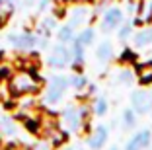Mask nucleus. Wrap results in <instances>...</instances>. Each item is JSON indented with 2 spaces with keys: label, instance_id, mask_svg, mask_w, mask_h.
<instances>
[{
  "label": "nucleus",
  "instance_id": "obj_1",
  "mask_svg": "<svg viewBox=\"0 0 152 150\" xmlns=\"http://www.w3.org/2000/svg\"><path fill=\"white\" fill-rule=\"evenodd\" d=\"M12 96H33L41 90V78L33 70H20L8 80Z\"/></svg>",
  "mask_w": 152,
  "mask_h": 150
},
{
  "label": "nucleus",
  "instance_id": "obj_2",
  "mask_svg": "<svg viewBox=\"0 0 152 150\" xmlns=\"http://www.w3.org/2000/svg\"><path fill=\"white\" fill-rule=\"evenodd\" d=\"M68 84H70V82H68V78H64V76H53V78L49 80V84H47V90H45V103L57 105V103L63 100Z\"/></svg>",
  "mask_w": 152,
  "mask_h": 150
},
{
  "label": "nucleus",
  "instance_id": "obj_3",
  "mask_svg": "<svg viewBox=\"0 0 152 150\" xmlns=\"http://www.w3.org/2000/svg\"><path fill=\"white\" fill-rule=\"evenodd\" d=\"M70 61H72V55H70V51L64 47V43L55 45V47L51 49L49 57H47V62H49L51 68H64V66H68Z\"/></svg>",
  "mask_w": 152,
  "mask_h": 150
},
{
  "label": "nucleus",
  "instance_id": "obj_4",
  "mask_svg": "<svg viewBox=\"0 0 152 150\" xmlns=\"http://www.w3.org/2000/svg\"><path fill=\"white\" fill-rule=\"evenodd\" d=\"M88 115V107L82 105V107H66L63 113V119L64 123L68 125V129L72 131H78V129L84 125V117Z\"/></svg>",
  "mask_w": 152,
  "mask_h": 150
},
{
  "label": "nucleus",
  "instance_id": "obj_5",
  "mask_svg": "<svg viewBox=\"0 0 152 150\" xmlns=\"http://www.w3.org/2000/svg\"><path fill=\"white\" fill-rule=\"evenodd\" d=\"M131 105H133L134 113H139V115L152 111V92H146V90L133 92V96H131Z\"/></svg>",
  "mask_w": 152,
  "mask_h": 150
},
{
  "label": "nucleus",
  "instance_id": "obj_6",
  "mask_svg": "<svg viewBox=\"0 0 152 150\" xmlns=\"http://www.w3.org/2000/svg\"><path fill=\"white\" fill-rule=\"evenodd\" d=\"M8 41L20 51H31L33 47H37V35L33 33H10Z\"/></svg>",
  "mask_w": 152,
  "mask_h": 150
},
{
  "label": "nucleus",
  "instance_id": "obj_7",
  "mask_svg": "<svg viewBox=\"0 0 152 150\" xmlns=\"http://www.w3.org/2000/svg\"><path fill=\"white\" fill-rule=\"evenodd\" d=\"M121 23H123V12L119 8L105 10V14H103V18H102V29L103 31H111L115 27H119Z\"/></svg>",
  "mask_w": 152,
  "mask_h": 150
},
{
  "label": "nucleus",
  "instance_id": "obj_8",
  "mask_svg": "<svg viewBox=\"0 0 152 150\" xmlns=\"http://www.w3.org/2000/svg\"><path fill=\"white\" fill-rule=\"evenodd\" d=\"M134 23L137 26H148V23H152V0H139Z\"/></svg>",
  "mask_w": 152,
  "mask_h": 150
},
{
  "label": "nucleus",
  "instance_id": "obj_9",
  "mask_svg": "<svg viewBox=\"0 0 152 150\" xmlns=\"http://www.w3.org/2000/svg\"><path fill=\"white\" fill-rule=\"evenodd\" d=\"M107 127H103V125H99V127H96L94 131L90 132L88 137V146L92 150H99L105 142H107Z\"/></svg>",
  "mask_w": 152,
  "mask_h": 150
},
{
  "label": "nucleus",
  "instance_id": "obj_10",
  "mask_svg": "<svg viewBox=\"0 0 152 150\" xmlns=\"http://www.w3.org/2000/svg\"><path fill=\"white\" fill-rule=\"evenodd\" d=\"M90 18V10L86 6H74V8L68 12V26L70 27H80L88 22Z\"/></svg>",
  "mask_w": 152,
  "mask_h": 150
},
{
  "label": "nucleus",
  "instance_id": "obj_11",
  "mask_svg": "<svg viewBox=\"0 0 152 150\" xmlns=\"http://www.w3.org/2000/svg\"><path fill=\"white\" fill-rule=\"evenodd\" d=\"M150 131H139L137 135H133V138H131L129 142L125 144V150H144L148 148V144H150Z\"/></svg>",
  "mask_w": 152,
  "mask_h": 150
},
{
  "label": "nucleus",
  "instance_id": "obj_12",
  "mask_svg": "<svg viewBox=\"0 0 152 150\" xmlns=\"http://www.w3.org/2000/svg\"><path fill=\"white\" fill-rule=\"evenodd\" d=\"M134 76L139 78V84L142 86H150L152 84V61L142 62L134 68Z\"/></svg>",
  "mask_w": 152,
  "mask_h": 150
},
{
  "label": "nucleus",
  "instance_id": "obj_13",
  "mask_svg": "<svg viewBox=\"0 0 152 150\" xmlns=\"http://www.w3.org/2000/svg\"><path fill=\"white\" fill-rule=\"evenodd\" d=\"M16 2L18 0H0V27H4L8 23L10 16L14 14V8H16Z\"/></svg>",
  "mask_w": 152,
  "mask_h": 150
},
{
  "label": "nucleus",
  "instance_id": "obj_14",
  "mask_svg": "<svg viewBox=\"0 0 152 150\" xmlns=\"http://www.w3.org/2000/svg\"><path fill=\"white\" fill-rule=\"evenodd\" d=\"M70 55H72V68H74V70H80L82 64H84V47H82L80 43L72 41Z\"/></svg>",
  "mask_w": 152,
  "mask_h": 150
},
{
  "label": "nucleus",
  "instance_id": "obj_15",
  "mask_svg": "<svg viewBox=\"0 0 152 150\" xmlns=\"http://www.w3.org/2000/svg\"><path fill=\"white\" fill-rule=\"evenodd\" d=\"M133 43H134V47H146V45H150L152 43V27L137 31L133 35Z\"/></svg>",
  "mask_w": 152,
  "mask_h": 150
},
{
  "label": "nucleus",
  "instance_id": "obj_16",
  "mask_svg": "<svg viewBox=\"0 0 152 150\" xmlns=\"http://www.w3.org/2000/svg\"><path fill=\"white\" fill-rule=\"evenodd\" d=\"M94 39H96V31L92 29V27H86V29H82L80 33L74 37V41H76V43H80L82 47H90V45L94 43Z\"/></svg>",
  "mask_w": 152,
  "mask_h": 150
},
{
  "label": "nucleus",
  "instance_id": "obj_17",
  "mask_svg": "<svg viewBox=\"0 0 152 150\" xmlns=\"http://www.w3.org/2000/svg\"><path fill=\"white\" fill-rule=\"evenodd\" d=\"M96 57L99 59L102 62H107L109 59L113 57V45L109 41H102L98 45V51H96Z\"/></svg>",
  "mask_w": 152,
  "mask_h": 150
},
{
  "label": "nucleus",
  "instance_id": "obj_18",
  "mask_svg": "<svg viewBox=\"0 0 152 150\" xmlns=\"http://www.w3.org/2000/svg\"><path fill=\"white\" fill-rule=\"evenodd\" d=\"M57 39H58V43H72L74 41V27H70V26H63V27H58V31H57Z\"/></svg>",
  "mask_w": 152,
  "mask_h": 150
},
{
  "label": "nucleus",
  "instance_id": "obj_19",
  "mask_svg": "<svg viewBox=\"0 0 152 150\" xmlns=\"http://www.w3.org/2000/svg\"><path fill=\"white\" fill-rule=\"evenodd\" d=\"M0 132H2V135H8V137L16 135L14 119H10V117H2V119H0Z\"/></svg>",
  "mask_w": 152,
  "mask_h": 150
},
{
  "label": "nucleus",
  "instance_id": "obj_20",
  "mask_svg": "<svg viewBox=\"0 0 152 150\" xmlns=\"http://www.w3.org/2000/svg\"><path fill=\"white\" fill-rule=\"evenodd\" d=\"M134 123H137V113H134V109H125L123 111V127L133 129Z\"/></svg>",
  "mask_w": 152,
  "mask_h": 150
},
{
  "label": "nucleus",
  "instance_id": "obj_21",
  "mask_svg": "<svg viewBox=\"0 0 152 150\" xmlns=\"http://www.w3.org/2000/svg\"><path fill=\"white\" fill-rule=\"evenodd\" d=\"M68 82H70V86H74L76 90L88 88V80H86V76H82L80 72H78V74H74V76H70V78H68Z\"/></svg>",
  "mask_w": 152,
  "mask_h": 150
},
{
  "label": "nucleus",
  "instance_id": "obj_22",
  "mask_svg": "<svg viewBox=\"0 0 152 150\" xmlns=\"http://www.w3.org/2000/svg\"><path fill=\"white\" fill-rule=\"evenodd\" d=\"M117 80H119L121 84H133L134 82V72L133 70H129V68H123V70L119 72V76H117Z\"/></svg>",
  "mask_w": 152,
  "mask_h": 150
},
{
  "label": "nucleus",
  "instance_id": "obj_23",
  "mask_svg": "<svg viewBox=\"0 0 152 150\" xmlns=\"http://www.w3.org/2000/svg\"><path fill=\"white\" fill-rule=\"evenodd\" d=\"M107 100L105 97H96V102H94V111L96 115H105L107 113Z\"/></svg>",
  "mask_w": 152,
  "mask_h": 150
},
{
  "label": "nucleus",
  "instance_id": "obj_24",
  "mask_svg": "<svg viewBox=\"0 0 152 150\" xmlns=\"http://www.w3.org/2000/svg\"><path fill=\"white\" fill-rule=\"evenodd\" d=\"M119 61H121V64H123V66H131L134 61H137V55H134L133 51H131V49H125V51L121 53Z\"/></svg>",
  "mask_w": 152,
  "mask_h": 150
},
{
  "label": "nucleus",
  "instance_id": "obj_25",
  "mask_svg": "<svg viewBox=\"0 0 152 150\" xmlns=\"http://www.w3.org/2000/svg\"><path fill=\"white\" fill-rule=\"evenodd\" d=\"M131 35H133V23L127 22V23H123V26L119 27V39L121 41H127Z\"/></svg>",
  "mask_w": 152,
  "mask_h": 150
},
{
  "label": "nucleus",
  "instance_id": "obj_26",
  "mask_svg": "<svg viewBox=\"0 0 152 150\" xmlns=\"http://www.w3.org/2000/svg\"><path fill=\"white\" fill-rule=\"evenodd\" d=\"M18 64H20L22 70H33L35 72V68H37V61L35 59H20Z\"/></svg>",
  "mask_w": 152,
  "mask_h": 150
},
{
  "label": "nucleus",
  "instance_id": "obj_27",
  "mask_svg": "<svg viewBox=\"0 0 152 150\" xmlns=\"http://www.w3.org/2000/svg\"><path fill=\"white\" fill-rule=\"evenodd\" d=\"M49 2H51V0H39V10H41V12L49 8Z\"/></svg>",
  "mask_w": 152,
  "mask_h": 150
},
{
  "label": "nucleus",
  "instance_id": "obj_28",
  "mask_svg": "<svg viewBox=\"0 0 152 150\" xmlns=\"http://www.w3.org/2000/svg\"><path fill=\"white\" fill-rule=\"evenodd\" d=\"M127 10H129V12H137V6H134V2H129Z\"/></svg>",
  "mask_w": 152,
  "mask_h": 150
},
{
  "label": "nucleus",
  "instance_id": "obj_29",
  "mask_svg": "<svg viewBox=\"0 0 152 150\" xmlns=\"http://www.w3.org/2000/svg\"><path fill=\"white\" fill-rule=\"evenodd\" d=\"M33 2H35V0H23V6H31Z\"/></svg>",
  "mask_w": 152,
  "mask_h": 150
},
{
  "label": "nucleus",
  "instance_id": "obj_30",
  "mask_svg": "<svg viewBox=\"0 0 152 150\" xmlns=\"http://www.w3.org/2000/svg\"><path fill=\"white\" fill-rule=\"evenodd\" d=\"M63 150H72V148H63Z\"/></svg>",
  "mask_w": 152,
  "mask_h": 150
},
{
  "label": "nucleus",
  "instance_id": "obj_31",
  "mask_svg": "<svg viewBox=\"0 0 152 150\" xmlns=\"http://www.w3.org/2000/svg\"><path fill=\"white\" fill-rule=\"evenodd\" d=\"M109 150H117V148H109Z\"/></svg>",
  "mask_w": 152,
  "mask_h": 150
},
{
  "label": "nucleus",
  "instance_id": "obj_32",
  "mask_svg": "<svg viewBox=\"0 0 152 150\" xmlns=\"http://www.w3.org/2000/svg\"><path fill=\"white\" fill-rule=\"evenodd\" d=\"M0 82H2V76H0Z\"/></svg>",
  "mask_w": 152,
  "mask_h": 150
}]
</instances>
